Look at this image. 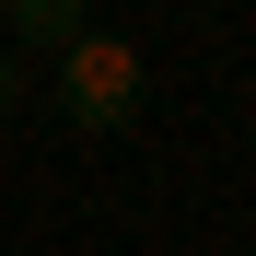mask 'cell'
<instances>
[{
  "instance_id": "1",
  "label": "cell",
  "mask_w": 256,
  "mask_h": 256,
  "mask_svg": "<svg viewBox=\"0 0 256 256\" xmlns=\"http://www.w3.org/2000/svg\"><path fill=\"white\" fill-rule=\"evenodd\" d=\"M47 70H58V116L82 140H116V128H140V105H152V58L128 47V35H70Z\"/></svg>"
},
{
  "instance_id": "2",
  "label": "cell",
  "mask_w": 256,
  "mask_h": 256,
  "mask_svg": "<svg viewBox=\"0 0 256 256\" xmlns=\"http://www.w3.org/2000/svg\"><path fill=\"white\" fill-rule=\"evenodd\" d=\"M70 35H94V0H12L0 12V47L12 58H58Z\"/></svg>"
},
{
  "instance_id": "3",
  "label": "cell",
  "mask_w": 256,
  "mask_h": 256,
  "mask_svg": "<svg viewBox=\"0 0 256 256\" xmlns=\"http://www.w3.org/2000/svg\"><path fill=\"white\" fill-rule=\"evenodd\" d=\"M0 116H12V47H0Z\"/></svg>"
}]
</instances>
